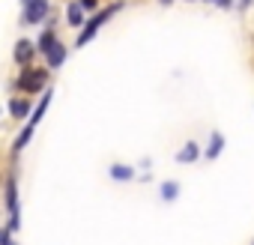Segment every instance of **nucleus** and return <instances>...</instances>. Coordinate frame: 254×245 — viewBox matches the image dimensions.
I'll use <instances>...</instances> for the list:
<instances>
[{"instance_id": "nucleus-19", "label": "nucleus", "mask_w": 254, "mask_h": 245, "mask_svg": "<svg viewBox=\"0 0 254 245\" xmlns=\"http://www.w3.org/2000/svg\"><path fill=\"white\" fill-rule=\"evenodd\" d=\"M159 3H162V6H171V3H174V0H159Z\"/></svg>"}, {"instance_id": "nucleus-11", "label": "nucleus", "mask_w": 254, "mask_h": 245, "mask_svg": "<svg viewBox=\"0 0 254 245\" xmlns=\"http://www.w3.org/2000/svg\"><path fill=\"white\" fill-rule=\"evenodd\" d=\"M66 21H69V27H84V21H87V12L78 6V0H69L66 3Z\"/></svg>"}, {"instance_id": "nucleus-16", "label": "nucleus", "mask_w": 254, "mask_h": 245, "mask_svg": "<svg viewBox=\"0 0 254 245\" xmlns=\"http://www.w3.org/2000/svg\"><path fill=\"white\" fill-rule=\"evenodd\" d=\"M78 6L93 15V12H99V0H78Z\"/></svg>"}, {"instance_id": "nucleus-4", "label": "nucleus", "mask_w": 254, "mask_h": 245, "mask_svg": "<svg viewBox=\"0 0 254 245\" xmlns=\"http://www.w3.org/2000/svg\"><path fill=\"white\" fill-rule=\"evenodd\" d=\"M48 12H51V3H48V0H30V3L24 6V12H21V24H24V27L42 24V21L48 18Z\"/></svg>"}, {"instance_id": "nucleus-6", "label": "nucleus", "mask_w": 254, "mask_h": 245, "mask_svg": "<svg viewBox=\"0 0 254 245\" xmlns=\"http://www.w3.org/2000/svg\"><path fill=\"white\" fill-rule=\"evenodd\" d=\"M54 42H57V18L51 15V21H48V24L42 27V36L36 39V51H39V54L45 57V54H48V48H51Z\"/></svg>"}, {"instance_id": "nucleus-7", "label": "nucleus", "mask_w": 254, "mask_h": 245, "mask_svg": "<svg viewBox=\"0 0 254 245\" xmlns=\"http://www.w3.org/2000/svg\"><path fill=\"white\" fill-rule=\"evenodd\" d=\"M30 111H33V99H30V96H15V99H9V117H12V120H27Z\"/></svg>"}, {"instance_id": "nucleus-15", "label": "nucleus", "mask_w": 254, "mask_h": 245, "mask_svg": "<svg viewBox=\"0 0 254 245\" xmlns=\"http://www.w3.org/2000/svg\"><path fill=\"white\" fill-rule=\"evenodd\" d=\"M159 191H162V200H165V203H171V200H177V197H180V183H177V180H165Z\"/></svg>"}, {"instance_id": "nucleus-2", "label": "nucleus", "mask_w": 254, "mask_h": 245, "mask_svg": "<svg viewBox=\"0 0 254 245\" xmlns=\"http://www.w3.org/2000/svg\"><path fill=\"white\" fill-rule=\"evenodd\" d=\"M48 78H51V69L48 66H21L18 78H15V90L21 96H36V93H45L48 90Z\"/></svg>"}, {"instance_id": "nucleus-8", "label": "nucleus", "mask_w": 254, "mask_h": 245, "mask_svg": "<svg viewBox=\"0 0 254 245\" xmlns=\"http://www.w3.org/2000/svg\"><path fill=\"white\" fill-rule=\"evenodd\" d=\"M66 57H69V48L57 39V42L48 48V54H45V66H48V69H60V66L66 63Z\"/></svg>"}, {"instance_id": "nucleus-9", "label": "nucleus", "mask_w": 254, "mask_h": 245, "mask_svg": "<svg viewBox=\"0 0 254 245\" xmlns=\"http://www.w3.org/2000/svg\"><path fill=\"white\" fill-rule=\"evenodd\" d=\"M51 99H54V90H45V96L39 99V105L30 111V120H27V126H39V122H42V117H45V111H48V105H51Z\"/></svg>"}, {"instance_id": "nucleus-17", "label": "nucleus", "mask_w": 254, "mask_h": 245, "mask_svg": "<svg viewBox=\"0 0 254 245\" xmlns=\"http://www.w3.org/2000/svg\"><path fill=\"white\" fill-rule=\"evenodd\" d=\"M251 3H254V0H236V9H239V12H245Z\"/></svg>"}, {"instance_id": "nucleus-20", "label": "nucleus", "mask_w": 254, "mask_h": 245, "mask_svg": "<svg viewBox=\"0 0 254 245\" xmlns=\"http://www.w3.org/2000/svg\"><path fill=\"white\" fill-rule=\"evenodd\" d=\"M0 188H3V174H0Z\"/></svg>"}, {"instance_id": "nucleus-5", "label": "nucleus", "mask_w": 254, "mask_h": 245, "mask_svg": "<svg viewBox=\"0 0 254 245\" xmlns=\"http://www.w3.org/2000/svg\"><path fill=\"white\" fill-rule=\"evenodd\" d=\"M36 42L33 39H18L15 42V48H12V60H15V66H30L33 60H36Z\"/></svg>"}, {"instance_id": "nucleus-18", "label": "nucleus", "mask_w": 254, "mask_h": 245, "mask_svg": "<svg viewBox=\"0 0 254 245\" xmlns=\"http://www.w3.org/2000/svg\"><path fill=\"white\" fill-rule=\"evenodd\" d=\"M0 245H18V242L12 239V233H6V236H3V242H0Z\"/></svg>"}, {"instance_id": "nucleus-1", "label": "nucleus", "mask_w": 254, "mask_h": 245, "mask_svg": "<svg viewBox=\"0 0 254 245\" xmlns=\"http://www.w3.org/2000/svg\"><path fill=\"white\" fill-rule=\"evenodd\" d=\"M123 6H126V0H114V3H105V6H99V12H93V15L84 21V27L78 30V39H75V45H78V48L90 45V39H93V36H96V33H99V30H102V27H105V24H108V21L117 15Z\"/></svg>"}, {"instance_id": "nucleus-14", "label": "nucleus", "mask_w": 254, "mask_h": 245, "mask_svg": "<svg viewBox=\"0 0 254 245\" xmlns=\"http://www.w3.org/2000/svg\"><path fill=\"white\" fill-rule=\"evenodd\" d=\"M221 150H224V135H221V132H212V135H209V147H206L203 156H206V159H218Z\"/></svg>"}, {"instance_id": "nucleus-13", "label": "nucleus", "mask_w": 254, "mask_h": 245, "mask_svg": "<svg viewBox=\"0 0 254 245\" xmlns=\"http://www.w3.org/2000/svg\"><path fill=\"white\" fill-rule=\"evenodd\" d=\"M33 132H36V129H33V126H27V129H21V135H18V138H15V141H12V153H15V156H18V153H24V150H27V144H30V141H33Z\"/></svg>"}, {"instance_id": "nucleus-3", "label": "nucleus", "mask_w": 254, "mask_h": 245, "mask_svg": "<svg viewBox=\"0 0 254 245\" xmlns=\"http://www.w3.org/2000/svg\"><path fill=\"white\" fill-rule=\"evenodd\" d=\"M3 203H6V230L9 233H15L18 227H21V209H18V180H15V171H9L6 174V180H3Z\"/></svg>"}, {"instance_id": "nucleus-12", "label": "nucleus", "mask_w": 254, "mask_h": 245, "mask_svg": "<svg viewBox=\"0 0 254 245\" xmlns=\"http://www.w3.org/2000/svg\"><path fill=\"white\" fill-rule=\"evenodd\" d=\"M111 180H117V183H132V180H135V168H132V165L114 162V165H111Z\"/></svg>"}, {"instance_id": "nucleus-10", "label": "nucleus", "mask_w": 254, "mask_h": 245, "mask_svg": "<svg viewBox=\"0 0 254 245\" xmlns=\"http://www.w3.org/2000/svg\"><path fill=\"white\" fill-rule=\"evenodd\" d=\"M197 159H200V144H197V141H186L183 150L177 153V162H180V165H194Z\"/></svg>"}]
</instances>
